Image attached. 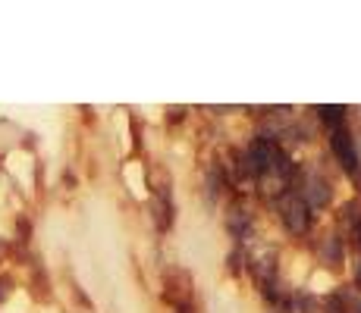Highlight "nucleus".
<instances>
[{"instance_id": "f257e3e1", "label": "nucleus", "mask_w": 361, "mask_h": 313, "mask_svg": "<svg viewBox=\"0 0 361 313\" xmlns=\"http://www.w3.org/2000/svg\"><path fill=\"white\" fill-rule=\"evenodd\" d=\"M330 144H333V154H336V160L345 166V172L358 176V151H355V141H352L349 129H345V122L330 125Z\"/></svg>"}, {"instance_id": "f03ea898", "label": "nucleus", "mask_w": 361, "mask_h": 313, "mask_svg": "<svg viewBox=\"0 0 361 313\" xmlns=\"http://www.w3.org/2000/svg\"><path fill=\"white\" fill-rule=\"evenodd\" d=\"M280 210H283V222H286L293 232H302V229L308 226V204H305L298 194H286Z\"/></svg>"}, {"instance_id": "7ed1b4c3", "label": "nucleus", "mask_w": 361, "mask_h": 313, "mask_svg": "<svg viewBox=\"0 0 361 313\" xmlns=\"http://www.w3.org/2000/svg\"><path fill=\"white\" fill-rule=\"evenodd\" d=\"M317 116H321L327 125H339L345 122V110L343 107H317Z\"/></svg>"}, {"instance_id": "20e7f679", "label": "nucleus", "mask_w": 361, "mask_h": 313, "mask_svg": "<svg viewBox=\"0 0 361 313\" xmlns=\"http://www.w3.org/2000/svg\"><path fill=\"white\" fill-rule=\"evenodd\" d=\"M0 254H4V245H0Z\"/></svg>"}, {"instance_id": "39448f33", "label": "nucleus", "mask_w": 361, "mask_h": 313, "mask_svg": "<svg viewBox=\"0 0 361 313\" xmlns=\"http://www.w3.org/2000/svg\"><path fill=\"white\" fill-rule=\"evenodd\" d=\"M358 276H361V269H358Z\"/></svg>"}]
</instances>
